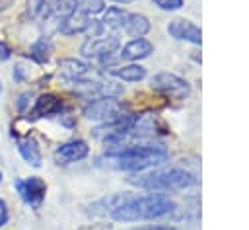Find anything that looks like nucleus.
Here are the masks:
<instances>
[{
    "instance_id": "obj_1",
    "label": "nucleus",
    "mask_w": 249,
    "mask_h": 230,
    "mask_svg": "<svg viewBox=\"0 0 249 230\" xmlns=\"http://www.w3.org/2000/svg\"><path fill=\"white\" fill-rule=\"evenodd\" d=\"M109 209V214L117 222H138V220H152V218H161L171 214L177 207L175 203L161 195V193H152V195H113L103 201Z\"/></svg>"
},
{
    "instance_id": "obj_2",
    "label": "nucleus",
    "mask_w": 249,
    "mask_h": 230,
    "mask_svg": "<svg viewBox=\"0 0 249 230\" xmlns=\"http://www.w3.org/2000/svg\"><path fill=\"white\" fill-rule=\"evenodd\" d=\"M107 162L115 170L142 172L154 166L163 164L169 158V152L161 144H138V146H115L107 152Z\"/></svg>"
},
{
    "instance_id": "obj_3",
    "label": "nucleus",
    "mask_w": 249,
    "mask_h": 230,
    "mask_svg": "<svg viewBox=\"0 0 249 230\" xmlns=\"http://www.w3.org/2000/svg\"><path fill=\"white\" fill-rule=\"evenodd\" d=\"M128 181L140 189L148 191H179L187 189L196 183V177L187 172V170H163V172H152V173H142V175H132Z\"/></svg>"
},
{
    "instance_id": "obj_4",
    "label": "nucleus",
    "mask_w": 249,
    "mask_h": 230,
    "mask_svg": "<svg viewBox=\"0 0 249 230\" xmlns=\"http://www.w3.org/2000/svg\"><path fill=\"white\" fill-rule=\"evenodd\" d=\"M124 105L115 99L113 96H105V97H95L91 99V103H88L84 107V115L88 119H93V121H113L123 113Z\"/></svg>"
},
{
    "instance_id": "obj_5",
    "label": "nucleus",
    "mask_w": 249,
    "mask_h": 230,
    "mask_svg": "<svg viewBox=\"0 0 249 230\" xmlns=\"http://www.w3.org/2000/svg\"><path fill=\"white\" fill-rule=\"evenodd\" d=\"M152 88L161 92L163 96L171 99H185L191 94V86L187 80L171 74V72H160L152 78Z\"/></svg>"
},
{
    "instance_id": "obj_6",
    "label": "nucleus",
    "mask_w": 249,
    "mask_h": 230,
    "mask_svg": "<svg viewBox=\"0 0 249 230\" xmlns=\"http://www.w3.org/2000/svg\"><path fill=\"white\" fill-rule=\"evenodd\" d=\"M16 189H18L19 197H21L27 205H31V207L37 209V207L43 203V199H45L47 183H45L41 177L31 175V177H27V179H18V181H16Z\"/></svg>"
},
{
    "instance_id": "obj_7",
    "label": "nucleus",
    "mask_w": 249,
    "mask_h": 230,
    "mask_svg": "<svg viewBox=\"0 0 249 230\" xmlns=\"http://www.w3.org/2000/svg\"><path fill=\"white\" fill-rule=\"evenodd\" d=\"M74 90L78 96L86 99H95V97H105V96H117L123 92L121 86H113L111 82H93V80H74Z\"/></svg>"
},
{
    "instance_id": "obj_8",
    "label": "nucleus",
    "mask_w": 249,
    "mask_h": 230,
    "mask_svg": "<svg viewBox=\"0 0 249 230\" xmlns=\"http://www.w3.org/2000/svg\"><path fill=\"white\" fill-rule=\"evenodd\" d=\"M119 49L117 37H95L82 45V55L91 58H107Z\"/></svg>"
},
{
    "instance_id": "obj_9",
    "label": "nucleus",
    "mask_w": 249,
    "mask_h": 230,
    "mask_svg": "<svg viewBox=\"0 0 249 230\" xmlns=\"http://www.w3.org/2000/svg\"><path fill=\"white\" fill-rule=\"evenodd\" d=\"M167 31H169L171 37L181 39V41H189V43H195V45H200V41H202L200 29L189 19H181V18L171 19L169 25H167Z\"/></svg>"
},
{
    "instance_id": "obj_10",
    "label": "nucleus",
    "mask_w": 249,
    "mask_h": 230,
    "mask_svg": "<svg viewBox=\"0 0 249 230\" xmlns=\"http://www.w3.org/2000/svg\"><path fill=\"white\" fill-rule=\"evenodd\" d=\"M88 152H89V148L84 140H70V142L60 144L54 150V158L58 164H70V162L84 160L88 156Z\"/></svg>"
},
{
    "instance_id": "obj_11",
    "label": "nucleus",
    "mask_w": 249,
    "mask_h": 230,
    "mask_svg": "<svg viewBox=\"0 0 249 230\" xmlns=\"http://www.w3.org/2000/svg\"><path fill=\"white\" fill-rule=\"evenodd\" d=\"M152 51H154V45H152L148 39H144V37H136V39L128 41V43L123 47L121 57L126 58V60H138V58H146V57H150Z\"/></svg>"
},
{
    "instance_id": "obj_12",
    "label": "nucleus",
    "mask_w": 249,
    "mask_h": 230,
    "mask_svg": "<svg viewBox=\"0 0 249 230\" xmlns=\"http://www.w3.org/2000/svg\"><path fill=\"white\" fill-rule=\"evenodd\" d=\"M60 109H62V101H60L54 94H43V96L35 101V105H33V109H31V117L37 119V117L53 115V113H58Z\"/></svg>"
},
{
    "instance_id": "obj_13",
    "label": "nucleus",
    "mask_w": 249,
    "mask_h": 230,
    "mask_svg": "<svg viewBox=\"0 0 249 230\" xmlns=\"http://www.w3.org/2000/svg\"><path fill=\"white\" fill-rule=\"evenodd\" d=\"M58 72L66 80H80L84 74L89 72V66L78 58H62L58 62Z\"/></svg>"
},
{
    "instance_id": "obj_14",
    "label": "nucleus",
    "mask_w": 249,
    "mask_h": 230,
    "mask_svg": "<svg viewBox=\"0 0 249 230\" xmlns=\"http://www.w3.org/2000/svg\"><path fill=\"white\" fill-rule=\"evenodd\" d=\"M123 29L132 37H144L150 31V21L142 14H128Z\"/></svg>"
},
{
    "instance_id": "obj_15",
    "label": "nucleus",
    "mask_w": 249,
    "mask_h": 230,
    "mask_svg": "<svg viewBox=\"0 0 249 230\" xmlns=\"http://www.w3.org/2000/svg\"><path fill=\"white\" fill-rule=\"evenodd\" d=\"M18 150L27 164H31L35 168L41 166V150H39V144L35 138H21L18 142Z\"/></svg>"
},
{
    "instance_id": "obj_16",
    "label": "nucleus",
    "mask_w": 249,
    "mask_h": 230,
    "mask_svg": "<svg viewBox=\"0 0 249 230\" xmlns=\"http://www.w3.org/2000/svg\"><path fill=\"white\" fill-rule=\"evenodd\" d=\"M89 25H91V21L88 19V14L82 12V10H76V12H72L70 16L64 18L60 29H62L64 33H76V31H84V29H88Z\"/></svg>"
},
{
    "instance_id": "obj_17",
    "label": "nucleus",
    "mask_w": 249,
    "mask_h": 230,
    "mask_svg": "<svg viewBox=\"0 0 249 230\" xmlns=\"http://www.w3.org/2000/svg\"><path fill=\"white\" fill-rule=\"evenodd\" d=\"M109 74H113L115 78H121L124 82H138L146 76V68L140 64H126V66H119V68H111Z\"/></svg>"
},
{
    "instance_id": "obj_18",
    "label": "nucleus",
    "mask_w": 249,
    "mask_h": 230,
    "mask_svg": "<svg viewBox=\"0 0 249 230\" xmlns=\"http://www.w3.org/2000/svg\"><path fill=\"white\" fill-rule=\"evenodd\" d=\"M126 16H128V14H126L124 10L113 6V8H109V10L105 12V16H103V23H105L107 27H111V29H121V27H124Z\"/></svg>"
},
{
    "instance_id": "obj_19",
    "label": "nucleus",
    "mask_w": 249,
    "mask_h": 230,
    "mask_svg": "<svg viewBox=\"0 0 249 230\" xmlns=\"http://www.w3.org/2000/svg\"><path fill=\"white\" fill-rule=\"evenodd\" d=\"M29 57L33 60H37V62H47L49 57H51V41L41 37L37 43H33V47L29 51Z\"/></svg>"
},
{
    "instance_id": "obj_20",
    "label": "nucleus",
    "mask_w": 249,
    "mask_h": 230,
    "mask_svg": "<svg viewBox=\"0 0 249 230\" xmlns=\"http://www.w3.org/2000/svg\"><path fill=\"white\" fill-rule=\"evenodd\" d=\"M78 6H82L80 10L86 14H97L103 10V0H82Z\"/></svg>"
},
{
    "instance_id": "obj_21",
    "label": "nucleus",
    "mask_w": 249,
    "mask_h": 230,
    "mask_svg": "<svg viewBox=\"0 0 249 230\" xmlns=\"http://www.w3.org/2000/svg\"><path fill=\"white\" fill-rule=\"evenodd\" d=\"M161 10H179L183 6V0H152Z\"/></svg>"
},
{
    "instance_id": "obj_22",
    "label": "nucleus",
    "mask_w": 249,
    "mask_h": 230,
    "mask_svg": "<svg viewBox=\"0 0 249 230\" xmlns=\"http://www.w3.org/2000/svg\"><path fill=\"white\" fill-rule=\"evenodd\" d=\"M8 222V205L4 199H0V228Z\"/></svg>"
},
{
    "instance_id": "obj_23",
    "label": "nucleus",
    "mask_w": 249,
    "mask_h": 230,
    "mask_svg": "<svg viewBox=\"0 0 249 230\" xmlns=\"http://www.w3.org/2000/svg\"><path fill=\"white\" fill-rule=\"evenodd\" d=\"M27 97H29V94L19 96V101H18V109H19V111H23V109H25V105H27Z\"/></svg>"
},
{
    "instance_id": "obj_24",
    "label": "nucleus",
    "mask_w": 249,
    "mask_h": 230,
    "mask_svg": "<svg viewBox=\"0 0 249 230\" xmlns=\"http://www.w3.org/2000/svg\"><path fill=\"white\" fill-rule=\"evenodd\" d=\"M132 230H175L169 226H146V228H132Z\"/></svg>"
},
{
    "instance_id": "obj_25",
    "label": "nucleus",
    "mask_w": 249,
    "mask_h": 230,
    "mask_svg": "<svg viewBox=\"0 0 249 230\" xmlns=\"http://www.w3.org/2000/svg\"><path fill=\"white\" fill-rule=\"evenodd\" d=\"M113 2H119V4H130V2H134V0H113Z\"/></svg>"
},
{
    "instance_id": "obj_26",
    "label": "nucleus",
    "mask_w": 249,
    "mask_h": 230,
    "mask_svg": "<svg viewBox=\"0 0 249 230\" xmlns=\"http://www.w3.org/2000/svg\"><path fill=\"white\" fill-rule=\"evenodd\" d=\"M0 183H2V173H0Z\"/></svg>"
},
{
    "instance_id": "obj_27",
    "label": "nucleus",
    "mask_w": 249,
    "mask_h": 230,
    "mask_svg": "<svg viewBox=\"0 0 249 230\" xmlns=\"http://www.w3.org/2000/svg\"><path fill=\"white\" fill-rule=\"evenodd\" d=\"M0 90H2V86H0Z\"/></svg>"
}]
</instances>
